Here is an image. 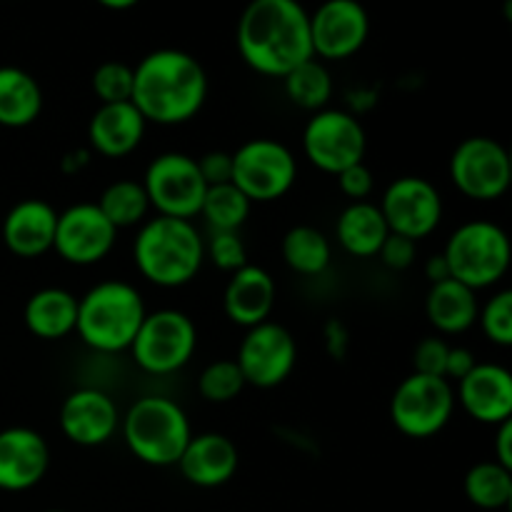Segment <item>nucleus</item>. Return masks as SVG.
Segmentation results:
<instances>
[{
    "mask_svg": "<svg viewBox=\"0 0 512 512\" xmlns=\"http://www.w3.org/2000/svg\"><path fill=\"white\" fill-rule=\"evenodd\" d=\"M378 258L388 270H408L415 263V258H418V243L390 233L383 248H380Z\"/></svg>",
    "mask_w": 512,
    "mask_h": 512,
    "instance_id": "39",
    "label": "nucleus"
},
{
    "mask_svg": "<svg viewBox=\"0 0 512 512\" xmlns=\"http://www.w3.org/2000/svg\"><path fill=\"white\" fill-rule=\"evenodd\" d=\"M45 512H65V510H45Z\"/></svg>",
    "mask_w": 512,
    "mask_h": 512,
    "instance_id": "45",
    "label": "nucleus"
},
{
    "mask_svg": "<svg viewBox=\"0 0 512 512\" xmlns=\"http://www.w3.org/2000/svg\"><path fill=\"white\" fill-rule=\"evenodd\" d=\"M235 40L243 63L265 78L283 80L315 58L310 13L298 0H253L240 15Z\"/></svg>",
    "mask_w": 512,
    "mask_h": 512,
    "instance_id": "1",
    "label": "nucleus"
},
{
    "mask_svg": "<svg viewBox=\"0 0 512 512\" xmlns=\"http://www.w3.org/2000/svg\"><path fill=\"white\" fill-rule=\"evenodd\" d=\"M245 388V378L240 373L238 363L235 360H213L210 365H205L203 373L198 378V393L200 398L208 400V403L223 405L230 400L238 398Z\"/></svg>",
    "mask_w": 512,
    "mask_h": 512,
    "instance_id": "33",
    "label": "nucleus"
},
{
    "mask_svg": "<svg viewBox=\"0 0 512 512\" xmlns=\"http://www.w3.org/2000/svg\"><path fill=\"white\" fill-rule=\"evenodd\" d=\"M78 298L65 288H43L28 298L23 308V323L35 338L63 340L75 333Z\"/></svg>",
    "mask_w": 512,
    "mask_h": 512,
    "instance_id": "25",
    "label": "nucleus"
},
{
    "mask_svg": "<svg viewBox=\"0 0 512 512\" xmlns=\"http://www.w3.org/2000/svg\"><path fill=\"white\" fill-rule=\"evenodd\" d=\"M250 208L253 203L233 183H225L205 190L200 215L213 233H238L248 220Z\"/></svg>",
    "mask_w": 512,
    "mask_h": 512,
    "instance_id": "32",
    "label": "nucleus"
},
{
    "mask_svg": "<svg viewBox=\"0 0 512 512\" xmlns=\"http://www.w3.org/2000/svg\"><path fill=\"white\" fill-rule=\"evenodd\" d=\"M465 498L480 510H503L512 503V470L495 460L473 465L463 480Z\"/></svg>",
    "mask_w": 512,
    "mask_h": 512,
    "instance_id": "31",
    "label": "nucleus"
},
{
    "mask_svg": "<svg viewBox=\"0 0 512 512\" xmlns=\"http://www.w3.org/2000/svg\"><path fill=\"white\" fill-rule=\"evenodd\" d=\"M198 330L183 310L163 308L145 315L130 353L140 370L150 375H173L193 360Z\"/></svg>",
    "mask_w": 512,
    "mask_h": 512,
    "instance_id": "7",
    "label": "nucleus"
},
{
    "mask_svg": "<svg viewBox=\"0 0 512 512\" xmlns=\"http://www.w3.org/2000/svg\"><path fill=\"white\" fill-rule=\"evenodd\" d=\"M118 230L105 220L95 203H75L58 213L53 250L70 265L88 268L110 255Z\"/></svg>",
    "mask_w": 512,
    "mask_h": 512,
    "instance_id": "15",
    "label": "nucleus"
},
{
    "mask_svg": "<svg viewBox=\"0 0 512 512\" xmlns=\"http://www.w3.org/2000/svg\"><path fill=\"white\" fill-rule=\"evenodd\" d=\"M120 430L130 453L150 468L178 465L193 428L175 400L163 395H145L120 418Z\"/></svg>",
    "mask_w": 512,
    "mask_h": 512,
    "instance_id": "5",
    "label": "nucleus"
},
{
    "mask_svg": "<svg viewBox=\"0 0 512 512\" xmlns=\"http://www.w3.org/2000/svg\"><path fill=\"white\" fill-rule=\"evenodd\" d=\"M140 183L148 193L150 208L158 210V215L178 220L198 218L205 190H208L195 158L185 153L158 155L145 168Z\"/></svg>",
    "mask_w": 512,
    "mask_h": 512,
    "instance_id": "12",
    "label": "nucleus"
},
{
    "mask_svg": "<svg viewBox=\"0 0 512 512\" xmlns=\"http://www.w3.org/2000/svg\"><path fill=\"white\" fill-rule=\"evenodd\" d=\"M390 230L375 203H350L335 223V240L353 258H375L388 240Z\"/></svg>",
    "mask_w": 512,
    "mask_h": 512,
    "instance_id": "26",
    "label": "nucleus"
},
{
    "mask_svg": "<svg viewBox=\"0 0 512 512\" xmlns=\"http://www.w3.org/2000/svg\"><path fill=\"white\" fill-rule=\"evenodd\" d=\"M235 363L243 373L245 385L260 390L278 388L295 370L298 343L285 325L268 320V323L245 330Z\"/></svg>",
    "mask_w": 512,
    "mask_h": 512,
    "instance_id": "14",
    "label": "nucleus"
},
{
    "mask_svg": "<svg viewBox=\"0 0 512 512\" xmlns=\"http://www.w3.org/2000/svg\"><path fill=\"white\" fill-rule=\"evenodd\" d=\"M100 5L108 10H130L135 8V0H100Z\"/></svg>",
    "mask_w": 512,
    "mask_h": 512,
    "instance_id": "44",
    "label": "nucleus"
},
{
    "mask_svg": "<svg viewBox=\"0 0 512 512\" xmlns=\"http://www.w3.org/2000/svg\"><path fill=\"white\" fill-rule=\"evenodd\" d=\"M425 278L430 280V285H438V283H445V280H450V270H448V263H445L443 253L425 260Z\"/></svg>",
    "mask_w": 512,
    "mask_h": 512,
    "instance_id": "43",
    "label": "nucleus"
},
{
    "mask_svg": "<svg viewBox=\"0 0 512 512\" xmlns=\"http://www.w3.org/2000/svg\"><path fill=\"white\" fill-rule=\"evenodd\" d=\"M475 365H478V360H475L473 350L460 348V345L458 348H450L448 363H445V380H448V383H453V380L460 383Z\"/></svg>",
    "mask_w": 512,
    "mask_h": 512,
    "instance_id": "41",
    "label": "nucleus"
},
{
    "mask_svg": "<svg viewBox=\"0 0 512 512\" xmlns=\"http://www.w3.org/2000/svg\"><path fill=\"white\" fill-rule=\"evenodd\" d=\"M50 468V445L38 430L15 428L0 430V490L25 493L45 478Z\"/></svg>",
    "mask_w": 512,
    "mask_h": 512,
    "instance_id": "18",
    "label": "nucleus"
},
{
    "mask_svg": "<svg viewBox=\"0 0 512 512\" xmlns=\"http://www.w3.org/2000/svg\"><path fill=\"white\" fill-rule=\"evenodd\" d=\"M205 255H210L215 268L230 275L248 265V250H245V243L238 233H213L210 243L205 245Z\"/></svg>",
    "mask_w": 512,
    "mask_h": 512,
    "instance_id": "36",
    "label": "nucleus"
},
{
    "mask_svg": "<svg viewBox=\"0 0 512 512\" xmlns=\"http://www.w3.org/2000/svg\"><path fill=\"white\" fill-rule=\"evenodd\" d=\"M285 265L295 270L298 275H313L325 273L333 260V248H330V238L323 230L313 228V225H295L283 235V245H280Z\"/></svg>",
    "mask_w": 512,
    "mask_h": 512,
    "instance_id": "28",
    "label": "nucleus"
},
{
    "mask_svg": "<svg viewBox=\"0 0 512 512\" xmlns=\"http://www.w3.org/2000/svg\"><path fill=\"white\" fill-rule=\"evenodd\" d=\"M120 428V410L108 393L98 388H78L60 405V430L80 448H100Z\"/></svg>",
    "mask_w": 512,
    "mask_h": 512,
    "instance_id": "17",
    "label": "nucleus"
},
{
    "mask_svg": "<svg viewBox=\"0 0 512 512\" xmlns=\"http://www.w3.org/2000/svg\"><path fill=\"white\" fill-rule=\"evenodd\" d=\"M238 465V448L228 435L200 433L188 440L175 468L195 488L213 490L228 485L238 473Z\"/></svg>",
    "mask_w": 512,
    "mask_h": 512,
    "instance_id": "20",
    "label": "nucleus"
},
{
    "mask_svg": "<svg viewBox=\"0 0 512 512\" xmlns=\"http://www.w3.org/2000/svg\"><path fill=\"white\" fill-rule=\"evenodd\" d=\"M450 278L470 290L498 285L510 270L508 233L493 220H468L458 225L443 250Z\"/></svg>",
    "mask_w": 512,
    "mask_h": 512,
    "instance_id": "6",
    "label": "nucleus"
},
{
    "mask_svg": "<svg viewBox=\"0 0 512 512\" xmlns=\"http://www.w3.org/2000/svg\"><path fill=\"white\" fill-rule=\"evenodd\" d=\"M478 293L458 280L430 285L425 295V315L440 335H463L478 323Z\"/></svg>",
    "mask_w": 512,
    "mask_h": 512,
    "instance_id": "24",
    "label": "nucleus"
},
{
    "mask_svg": "<svg viewBox=\"0 0 512 512\" xmlns=\"http://www.w3.org/2000/svg\"><path fill=\"white\" fill-rule=\"evenodd\" d=\"M495 463L512 470V420L498 425L495 433Z\"/></svg>",
    "mask_w": 512,
    "mask_h": 512,
    "instance_id": "42",
    "label": "nucleus"
},
{
    "mask_svg": "<svg viewBox=\"0 0 512 512\" xmlns=\"http://www.w3.org/2000/svg\"><path fill=\"white\" fill-rule=\"evenodd\" d=\"M298 178V160L293 150L273 138H253L233 153L230 183L250 203H273L293 190Z\"/></svg>",
    "mask_w": 512,
    "mask_h": 512,
    "instance_id": "8",
    "label": "nucleus"
},
{
    "mask_svg": "<svg viewBox=\"0 0 512 512\" xmlns=\"http://www.w3.org/2000/svg\"><path fill=\"white\" fill-rule=\"evenodd\" d=\"M145 310L143 295L125 280H103L78 298L75 333L95 353H123L130 350Z\"/></svg>",
    "mask_w": 512,
    "mask_h": 512,
    "instance_id": "4",
    "label": "nucleus"
},
{
    "mask_svg": "<svg viewBox=\"0 0 512 512\" xmlns=\"http://www.w3.org/2000/svg\"><path fill=\"white\" fill-rule=\"evenodd\" d=\"M58 210L40 198H25L3 220V243L18 258H40L53 250Z\"/></svg>",
    "mask_w": 512,
    "mask_h": 512,
    "instance_id": "21",
    "label": "nucleus"
},
{
    "mask_svg": "<svg viewBox=\"0 0 512 512\" xmlns=\"http://www.w3.org/2000/svg\"><path fill=\"white\" fill-rule=\"evenodd\" d=\"M453 383L430 375H408L400 380L390 400V418L405 438L425 440L448 428L455 413Z\"/></svg>",
    "mask_w": 512,
    "mask_h": 512,
    "instance_id": "9",
    "label": "nucleus"
},
{
    "mask_svg": "<svg viewBox=\"0 0 512 512\" xmlns=\"http://www.w3.org/2000/svg\"><path fill=\"white\" fill-rule=\"evenodd\" d=\"M143 115L133 103L100 105L88 123V143L103 158H125L145 138Z\"/></svg>",
    "mask_w": 512,
    "mask_h": 512,
    "instance_id": "23",
    "label": "nucleus"
},
{
    "mask_svg": "<svg viewBox=\"0 0 512 512\" xmlns=\"http://www.w3.org/2000/svg\"><path fill=\"white\" fill-rule=\"evenodd\" d=\"M208 100V73L195 55L178 48H158L133 68V98L145 123L183 125Z\"/></svg>",
    "mask_w": 512,
    "mask_h": 512,
    "instance_id": "2",
    "label": "nucleus"
},
{
    "mask_svg": "<svg viewBox=\"0 0 512 512\" xmlns=\"http://www.w3.org/2000/svg\"><path fill=\"white\" fill-rule=\"evenodd\" d=\"M198 163L200 175H203L205 185L215 188V185H225L233 180V153L225 150H210L203 158L195 160Z\"/></svg>",
    "mask_w": 512,
    "mask_h": 512,
    "instance_id": "40",
    "label": "nucleus"
},
{
    "mask_svg": "<svg viewBox=\"0 0 512 512\" xmlns=\"http://www.w3.org/2000/svg\"><path fill=\"white\" fill-rule=\"evenodd\" d=\"M450 345L440 335L423 338L413 350V373L430 375V378H445V363H448Z\"/></svg>",
    "mask_w": 512,
    "mask_h": 512,
    "instance_id": "37",
    "label": "nucleus"
},
{
    "mask_svg": "<svg viewBox=\"0 0 512 512\" xmlns=\"http://www.w3.org/2000/svg\"><path fill=\"white\" fill-rule=\"evenodd\" d=\"M335 178H338L340 193H343L345 198H350V203H363V200H368V195L373 193L375 188V175L365 163L353 165V168L343 170V173L335 175Z\"/></svg>",
    "mask_w": 512,
    "mask_h": 512,
    "instance_id": "38",
    "label": "nucleus"
},
{
    "mask_svg": "<svg viewBox=\"0 0 512 512\" xmlns=\"http://www.w3.org/2000/svg\"><path fill=\"white\" fill-rule=\"evenodd\" d=\"M380 213L393 235L413 243L428 238L443 220V198L430 180L420 175H403L385 188Z\"/></svg>",
    "mask_w": 512,
    "mask_h": 512,
    "instance_id": "13",
    "label": "nucleus"
},
{
    "mask_svg": "<svg viewBox=\"0 0 512 512\" xmlns=\"http://www.w3.org/2000/svg\"><path fill=\"white\" fill-rule=\"evenodd\" d=\"M368 150V135L353 113L340 108H325L313 113L303 128V153L310 163L328 175L363 163Z\"/></svg>",
    "mask_w": 512,
    "mask_h": 512,
    "instance_id": "10",
    "label": "nucleus"
},
{
    "mask_svg": "<svg viewBox=\"0 0 512 512\" xmlns=\"http://www.w3.org/2000/svg\"><path fill=\"white\" fill-rule=\"evenodd\" d=\"M450 178L455 188L470 200L493 203L503 198L512 180V160L508 148L488 135L465 138L450 158Z\"/></svg>",
    "mask_w": 512,
    "mask_h": 512,
    "instance_id": "11",
    "label": "nucleus"
},
{
    "mask_svg": "<svg viewBox=\"0 0 512 512\" xmlns=\"http://www.w3.org/2000/svg\"><path fill=\"white\" fill-rule=\"evenodd\" d=\"M138 273L158 288H183L198 278L205 263V240L193 220L155 215L133 240Z\"/></svg>",
    "mask_w": 512,
    "mask_h": 512,
    "instance_id": "3",
    "label": "nucleus"
},
{
    "mask_svg": "<svg viewBox=\"0 0 512 512\" xmlns=\"http://www.w3.org/2000/svg\"><path fill=\"white\" fill-rule=\"evenodd\" d=\"M455 390V403L483 425H495L512 418V375L495 363H478Z\"/></svg>",
    "mask_w": 512,
    "mask_h": 512,
    "instance_id": "19",
    "label": "nucleus"
},
{
    "mask_svg": "<svg viewBox=\"0 0 512 512\" xmlns=\"http://www.w3.org/2000/svg\"><path fill=\"white\" fill-rule=\"evenodd\" d=\"M95 205L115 230L140 228L150 213L148 193L138 180H115L103 190Z\"/></svg>",
    "mask_w": 512,
    "mask_h": 512,
    "instance_id": "29",
    "label": "nucleus"
},
{
    "mask_svg": "<svg viewBox=\"0 0 512 512\" xmlns=\"http://www.w3.org/2000/svg\"><path fill=\"white\" fill-rule=\"evenodd\" d=\"M43 113V90L38 80L23 68L0 65V125L28 128Z\"/></svg>",
    "mask_w": 512,
    "mask_h": 512,
    "instance_id": "27",
    "label": "nucleus"
},
{
    "mask_svg": "<svg viewBox=\"0 0 512 512\" xmlns=\"http://www.w3.org/2000/svg\"><path fill=\"white\" fill-rule=\"evenodd\" d=\"M370 35V15L355 0H328L310 15V43L318 60L353 58Z\"/></svg>",
    "mask_w": 512,
    "mask_h": 512,
    "instance_id": "16",
    "label": "nucleus"
},
{
    "mask_svg": "<svg viewBox=\"0 0 512 512\" xmlns=\"http://www.w3.org/2000/svg\"><path fill=\"white\" fill-rule=\"evenodd\" d=\"M275 280L260 265H245L230 275L223 293V310L228 320L240 328L250 330L260 323H268L275 308Z\"/></svg>",
    "mask_w": 512,
    "mask_h": 512,
    "instance_id": "22",
    "label": "nucleus"
},
{
    "mask_svg": "<svg viewBox=\"0 0 512 512\" xmlns=\"http://www.w3.org/2000/svg\"><path fill=\"white\" fill-rule=\"evenodd\" d=\"M93 93L98 95L100 105L130 103V98H133V65L123 63V60L100 63L93 73Z\"/></svg>",
    "mask_w": 512,
    "mask_h": 512,
    "instance_id": "34",
    "label": "nucleus"
},
{
    "mask_svg": "<svg viewBox=\"0 0 512 512\" xmlns=\"http://www.w3.org/2000/svg\"><path fill=\"white\" fill-rule=\"evenodd\" d=\"M480 330L490 343L500 348L512 345V293L510 290H498L483 308L478 310Z\"/></svg>",
    "mask_w": 512,
    "mask_h": 512,
    "instance_id": "35",
    "label": "nucleus"
},
{
    "mask_svg": "<svg viewBox=\"0 0 512 512\" xmlns=\"http://www.w3.org/2000/svg\"><path fill=\"white\" fill-rule=\"evenodd\" d=\"M283 88L290 103L310 110V113H320V110L328 108L330 98L335 93L333 75H330L328 65L318 58L290 70L283 78Z\"/></svg>",
    "mask_w": 512,
    "mask_h": 512,
    "instance_id": "30",
    "label": "nucleus"
}]
</instances>
